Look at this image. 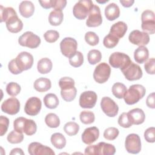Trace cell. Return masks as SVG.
I'll list each match as a JSON object with an SVG mask.
<instances>
[{
	"label": "cell",
	"mask_w": 155,
	"mask_h": 155,
	"mask_svg": "<svg viewBox=\"0 0 155 155\" xmlns=\"http://www.w3.org/2000/svg\"><path fill=\"white\" fill-rule=\"evenodd\" d=\"M130 42L134 44L139 46H144L148 44L150 41L149 35L145 32L140 31L138 30L132 31L128 36Z\"/></svg>",
	"instance_id": "15"
},
{
	"label": "cell",
	"mask_w": 155,
	"mask_h": 155,
	"mask_svg": "<svg viewBox=\"0 0 155 155\" xmlns=\"http://www.w3.org/2000/svg\"><path fill=\"white\" fill-rule=\"evenodd\" d=\"M21 86L16 82H11L6 86V92L11 96H17L21 91Z\"/></svg>",
	"instance_id": "42"
},
{
	"label": "cell",
	"mask_w": 155,
	"mask_h": 155,
	"mask_svg": "<svg viewBox=\"0 0 155 155\" xmlns=\"http://www.w3.org/2000/svg\"><path fill=\"white\" fill-rule=\"evenodd\" d=\"M34 88L39 92H45L50 89L51 86V81L45 78H39L37 79L33 84Z\"/></svg>",
	"instance_id": "27"
},
{
	"label": "cell",
	"mask_w": 155,
	"mask_h": 155,
	"mask_svg": "<svg viewBox=\"0 0 155 155\" xmlns=\"http://www.w3.org/2000/svg\"><path fill=\"white\" fill-rule=\"evenodd\" d=\"M14 59L16 66L21 72L31 68L33 64L32 54L27 51L21 52Z\"/></svg>",
	"instance_id": "10"
},
{
	"label": "cell",
	"mask_w": 155,
	"mask_h": 155,
	"mask_svg": "<svg viewBox=\"0 0 155 155\" xmlns=\"http://www.w3.org/2000/svg\"><path fill=\"white\" fill-rule=\"evenodd\" d=\"M141 27L143 32L153 35L155 32V16L152 10H145L141 15Z\"/></svg>",
	"instance_id": "5"
},
{
	"label": "cell",
	"mask_w": 155,
	"mask_h": 155,
	"mask_svg": "<svg viewBox=\"0 0 155 155\" xmlns=\"http://www.w3.org/2000/svg\"><path fill=\"white\" fill-rule=\"evenodd\" d=\"M45 106L50 109H54L59 105V99L57 96L53 93L47 94L44 97Z\"/></svg>",
	"instance_id": "31"
},
{
	"label": "cell",
	"mask_w": 155,
	"mask_h": 155,
	"mask_svg": "<svg viewBox=\"0 0 155 155\" xmlns=\"http://www.w3.org/2000/svg\"><path fill=\"white\" fill-rule=\"evenodd\" d=\"M42 102L37 97H31L26 102L24 106L25 113L29 116H36L41 111Z\"/></svg>",
	"instance_id": "16"
},
{
	"label": "cell",
	"mask_w": 155,
	"mask_h": 155,
	"mask_svg": "<svg viewBox=\"0 0 155 155\" xmlns=\"http://www.w3.org/2000/svg\"><path fill=\"white\" fill-rule=\"evenodd\" d=\"M149 56V51L146 47L139 46L134 52V58L137 63L143 64L147 61Z\"/></svg>",
	"instance_id": "26"
},
{
	"label": "cell",
	"mask_w": 155,
	"mask_h": 155,
	"mask_svg": "<svg viewBox=\"0 0 155 155\" xmlns=\"http://www.w3.org/2000/svg\"><path fill=\"white\" fill-rule=\"evenodd\" d=\"M99 136V130L96 127H91L86 128L82 134V142L87 145L96 142Z\"/></svg>",
	"instance_id": "20"
},
{
	"label": "cell",
	"mask_w": 155,
	"mask_h": 155,
	"mask_svg": "<svg viewBox=\"0 0 155 155\" xmlns=\"http://www.w3.org/2000/svg\"><path fill=\"white\" fill-rule=\"evenodd\" d=\"M84 62V56L81 51H77L74 55L69 58L70 64L74 67H79Z\"/></svg>",
	"instance_id": "38"
},
{
	"label": "cell",
	"mask_w": 155,
	"mask_h": 155,
	"mask_svg": "<svg viewBox=\"0 0 155 155\" xmlns=\"http://www.w3.org/2000/svg\"><path fill=\"white\" fill-rule=\"evenodd\" d=\"M51 142L57 149L61 150L66 145V139L64 136L60 133H55L51 136Z\"/></svg>",
	"instance_id": "30"
},
{
	"label": "cell",
	"mask_w": 155,
	"mask_h": 155,
	"mask_svg": "<svg viewBox=\"0 0 155 155\" xmlns=\"http://www.w3.org/2000/svg\"><path fill=\"white\" fill-rule=\"evenodd\" d=\"M44 37L47 42L49 43H53L58 39L59 38V33L56 30H49L44 33Z\"/></svg>",
	"instance_id": "45"
},
{
	"label": "cell",
	"mask_w": 155,
	"mask_h": 155,
	"mask_svg": "<svg viewBox=\"0 0 155 155\" xmlns=\"http://www.w3.org/2000/svg\"><path fill=\"white\" fill-rule=\"evenodd\" d=\"M131 61L128 55L121 52H114L109 58V63L115 68H120V70L125 68Z\"/></svg>",
	"instance_id": "6"
},
{
	"label": "cell",
	"mask_w": 155,
	"mask_h": 155,
	"mask_svg": "<svg viewBox=\"0 0 155 155\" xmlns=\"http://www.w3.org/2000/svg\"><path fill=\"white\" fill-rule=\"evenodd\" d=\"M125 147L127 152L130 153H139L141 150V141L139 136L134 133L128 134L125 139Z\"/></svg>",
	"instance_id": "11"
},
{
	"label": "cell",
	"mask_w": 155,
	"mask_h": 155,
	"mask_svg": "<svg viewBox=\"0 0 155 155\" xmlns=\"http://www.w3.org/2000/svg\"><path fill=\"white\" fill-rule=\"evenodd\" d=\"M1 10V22H6L10 18L13 16L16 15V11L12 7H5L4 8L2 5H0Z\"/></svg>",
	"instance_id": "33"
},
{
	"label": "cell",
	"mask_w": 155,
	"mask_h": 155,
	"mask_svg": "<svg viewBox=\"0 0 155 155\" xmlns=\"http://www.w3.org/2000/svg\"><path fill=\"white\" fill-rule=\"evenodd\" d=\"M119 131L115 127H109L105 130L104 132V137L108 140H114L119 135Z\"/></svg>",
	"instance_id": "43"
},
{
	"label": "cell",
	"mask_w": 155,
	"mask_h": 155,
	"mask_svg": "<svg viewBox=\"0 0 155 155\" xmlns=\"http://www.w3.org/2000/svg\"><path fill=\"white\" fill-rule=\"evenodd\" d=\"M94 4L91 0H80L75 4L73 8L74 16L78 19L83 20L88 16Z\"/></svg>",
	"instance_id": "4"
},
{
	"label": "cell",
	"mask_w": 155,
	"mask_h": 155,
	"mask_svg": "<svg viewBox=\"0 0 155 155\" xmlns=\"http://www.w3.org/2000/svg\"><path fill=\"white\" fill-rule=\"evenodd\" d=\"M28 152L30 155H44L50 154L54 155L55 153L53 150L47 146L43 145L41 143L34 142L30 143L28 147Z\"/></svg>",
	"instance_id": "19"
},
{
	"label": "cell",
	"mask_w": 155,
	"mask_h": 155,
	"mask_svg": "<svg viewBox=\"0 0 155 155\" xmlns=\"http://www.w3.org/2000/svg\"><path fill=\"white\" fill-rule=\"evenodd\" d=\"M9 125V119L4 116H0V130H1V136H4L8 128Z\"/></svg>",
	"instance_id": "50"
},
{
	"label": "cell",
	"mask_w": 155,
	"mask_h": 155,
	"mask_svg": "<svg viewBox=\"0 0 155 155\" xmlns=\"http://www.w3.org/2000/svg\"><path fill=\"white\" fill-rule=\"evenodd\" d=\"M18 42L21 46L30 48H36L40 45L41 39L32 31H28L19 36Z\"/></svg>",
	"instance_id": "8"
},
{
	"label": "cell",
	"mask_w": 155,
	"mask_h": 155,
	"mask_svg": "<svg viewBox=\"0 0 155 155\" xmlns=\"http://www.w3.org/2000/svg\"><path fill=\"white\" fill-rule=\"evenodd\" d=\"M77 41L73 38H65L60 43V49L62 54L68 58L74 55L77 51Z\"/></svg>",
	"instance_id": "9"
},
{
	"label": "cell",
	"mask_w": 155,
	"mask_h": 155,
	"mask_svg": "<svg viewBox=\"0 0 155 155\" xmlns=\"http://www.w3.org/2000/svg\"><path fill=\"white\" fill-rule=\"evenodd\" d=\"M87 58L90 64L94 65L101 61L102 58V54L98 50H91L88 53Z\"/></svg>",
	"instance_id": "36"
},
{
	"label": "cell",
	"mask_w": 155,
	"mask_h": 155,
	"mask_svg": "<svg viewBox=\"0 0 155 155\" xmlns=\"http://www.w3.org/2000/svg\"><path fill=\"white\" fill-rule=\"evenodd\" d=\"M85 40L88 44L91 46L96 45L99 42V36L93 31H88L85 33Z\"/></svg>",
	"instance_id": "44"
},
{
	"label": "cell",
	"mask_w": 155,
	"mask_h": 155,
	"mask_svg": "<svg viewBox=\"0 0 155 155\" xmlns=\"http://www.w3.org/2000/svg\"><path fill=\"white\" fill-rule=\"evenodd\" d=\"M127 114L132 125H140L144 122L145 119V115L143 111L139 108L130 110Z\"/></svg>",
	"instance_id": "22"
},
{
	"label": "cell",
	"mask_w": 155,
	"mask_h": 155,
	"mask_svg": "<svg viewBox=\"0 0 155 155\" xmlns=\"http://www.w3.org/2000/svg\"><path fill=\"white\" fill-rule=\"evenodd\" d=\"M53 67V64L51 61L47 58H44L41 59L37 64V69L39 73L41 74H47L49 73Z\"/></svg>",
	"instance_id": "28"
},
{
	"label": "cell",
	"mask_w": 155,
	"mask_h": 155,
	"mask_svg": "<svg viewBox=\"0 0 155 155\" xmlns=\"http://www.w3.org/2000/svg\"><path fill=\"white\" fill-rule=\"evenodd\" d=\"M155 128L153 127L147 128L144 132L145 140L150 143H154L155 141Z\"/></svg>",
	"instance_id": "48"
},
{
	"label": "cell",
	"mask_w": 155,
	"mask_h": 155,
	"mask_svg": "<svg viewBox=\"0 0 155 155\" xmlns=\"http://www.w3.org/2000/svg\"><path fill=\"white\" fill-rule=\"evenodd\" d=\"M63 18L64 15L62 10H53L49 14L48 21L51 25L58 26L62 23Z\"/></svg>",
	"instance_id": "29"
},
{
	"label": "cell",
	"mask_w": 155,
	"mask_h": 155,
	"mask_svg": "<svg viewBox=\"0 0 155 155\" xmlns=\"http://www.w3.org/2000/svg\"><path fill=\"white\" fill-rule=\"evenodd\" d=\"M134 1L133 0H120V3L125 7H130L133 5Z\"/></svg>",
	"instance_id": "55"
},
{
	"label": "cell",
	"mask_w": 155,
	"mask_h": 155,
	"mask_svg": "<svg viewBox=\"0 0 155 155\" xmlns=\"http://www.w3.org/2000/svg\"><path fill=\"white\" fill-rule=\"evenodd\" d=\"M102 22V17L100 8L97 5L94 4L86 21V25L88 27H96L99 26Z\"/></svg>",
	"instance_id": "18"
},
{
	"label": "cell",
	"mask_w": 155,
	"mask_h": 155,
	"mask_svg": "<svg viewBox=\"0 0 155 155\" xmlns=\"http://www.w3.org/2000/svg\"><path fill=\"white\" fill-rule=\"evenodd\" d=\"M41 5L45 9L50 8L53 7V0H48V1H39Z\"/></svg>",
	"instance_id": "54"
},
{
	"label": "cell",
	"mask_w": 155,
	"mask_h": 155,
	"mask_svg": "<svg viewBox=\"0 0 155 155\" xmlns=\"http://www.w3.org/2000/svg\"><path fill=\"white\" fill-rule=\"evenodd\" d=\"M8 68L9 71L13 74H18L19 73H21L22 72L18 69V67L16 65V63L15 62V59L11 60L8 64Z\"/></svg>",
	"instance_id": "52"
},
{
	"label": "cell",
	"mask_w": 155,
	"mask_h": 155,
	"mask_svg": "<svg viewBox=\"0 0 155 155\" xmlns=\"http://www.w3.org/2000/svg\"><path fill=\"white\" fill-rule=\"evenodd\" d=\"M5 24L7 30L13 33L21 31L23 28V23L17 15L10 18L5 22Z\"/></svg>",
	"instance_id": "21"
},
{
	"label": "cell",
	"mask_w": 155,
	"mask_h": 155,
	"mask_svg": "<svg viewBox=\"0 0 155 155\" xmlns=\"http://www.w3.org/2000/svg\"><path fill=\"white\" fill-rule=\"evenodd\" d=\"M36 130L37 125L35 122L32 119H26L24 127V133L28 136H31L36 132Z\"/></svg>",
	"instance_id": "35"
},
{
	"label": "cell",
	"mask_w": 155,
	"mask_h": 155,
	"mask_svg": "<svg viewBox=\"0 0 155 155\" xmlns=\"http://www.w3.org/2000/svg\"><path fill=\"white\" fill-rule=\"evenodd\" d=\"M110 74L111 68L109 65L105 62H102L96 67L93 73V78L96 82L103 84L108 81Z\"/></svg>",
	"instance_id": "7"
},
{
	"label": "cell",
	"mask_w": 155,
	"mask_h": 155,
	"mask_svg": "<svg viewBox=\"0 0 155 155\" xmlns=\"http://www.w3.org/2000/svg\"><path fill=\"white\" fill-rule=\"evenodd\" d=\"M7 140L10 143H19L22 142L24 139V135L21 133H19L16 130H13L7 136Z\"/></svg>",
	"instance_id": "40"
},
{
	"label": "cell",
	"mask_w": 155,
	"mask_h": 155,
	"mask_svg": "<svg viewBox=\"0 0 155 155\" xmlns=\"http://www.w3.org/2000/svg\"><path fill=\"white\" fill-rule=\"evenodd\" d=\"M64 130L68 136H74L79 130V126L74 122H68L64 125Z\"/></svg>",
	"instance_id": "37"
},
{
	"label": "cell",
	"mask_w": 155,
	"mask_h": 155,
	"mask_svg": "<svg viewBox=\"0 0 155 155\" xmlns=\"http://www.w3.org/2000/svg\"><path fill=\"white\" fill-rule=\"evenodd\" d=\"M45 122L47 125L50 128H57L60 125L59 117L53 113H48L46 115L45 117Z\"/></svg>",
	"instance_id": "34"
},
{
	"label": "cell",
	"mask_w": 155,
	"mask_h": 155,
	"mask_svg": "<svg viewBox=\"0 0 155 155\" xmlns=\"http://www.w3.org/2000/svg\"><path fill=\"white\" fill-rule=\"evenodd\" d=\"M119 125L123 128H130L132 126V124L130 122L127 113H122L118 118Z\"/></svg>",
	"instance_id": "46"
},
{
	"label": "cell",
	"mask_w": 155,
	"mask_h": 155,
	"mask_svg": "<svg viewBox=\"0 0 155 155\" xmlns=\"http://www.w3.org/2000/svg\"><path fill=\"white\" fill-rule=\"evenodd\" d=\"M120 15V10L118 5L114 3L107 5L105 8V16L108 21H114Z\"/></svg>",
	"instance_id": "25"
},
{
	"label": "cell",
	"mask_w": 155,
	"mask_h": 155,
	"mask_svg": "<svg viewBox=\"0 0 155 155\" xmlns=\"http://www.w3.org/2000/svg\"><path fill=\"white\" fill-rule=\"evenodd\" d=\"M127 31V25L123 21H119L114 24L110 28V33L111 35L120 39L122 38Z\"/></svg>",
	"instance_id": "24"
},
{
	"label": "cell",
	"mask_w": 155,
	"mask_h": 155,
	"mask_svg": "<svg viewBox=\"0 0 155 155\" xmlns=\"http://www.w3.org/2000/svg\"><path fill=\"white\" fill-rule=\"evenodd\" d=\"M127 90L126 86L120 82H116L112 87L113 94L118 99L123 98Z\"/></svg>",
	"instance_id": "32"
},
{
	"label": "cell",
	"mask_w": 155,
	"mask_h": 155,
	"mask_svg": "<svg viewBox=\"0 0 155 155\" xmlns=\"http://www.w3.org/2000/svg\"><path fill=\"white\" fill-rule=\"evenodd\" d=\"M154 93L153 92L151 94H150L146 100V104L147 105L151 108L154 109L155 108V105H154Z\"/></svg>",
	"instance_id": "53"
},
{
	"label": "cell",
	"mask_w": 155,
	"mask_h": 155,
	"mask_svg": "<svg viewBox=\"0 0 155 155\" xmlns=\"http://www.w3.org/2000/svg\"><path fill=\"white\" fill-rule=\"evenodd\" d=\"M97 99V96L94 91H84L79 97V105L83 108H92L95 106Z\"/></svg>",
	"instance_id": "14"
},
{
	"label": "cell",
	"mask_w": 155,
	"mask_h": 155,
	"mask_svg": "<svg viewBox=\"0 0 155 155\" xmlns=\"http://www.w3.org/2000/svg\"><path fill=\"white\" fill-rule=\"evenodd\" d=\"M146 93L145 88L140 84H134L125 92L124 99L128 105H133L141 99Z\"/></svg>",
	"instance_id": "2"
},
{
	"label": "cell",
	"mask_w": 155,
	"mask_h": 155,
	"mask_svg": "<svg viewBox=\"0 0 155 155\" xmlns=\"http://www.w3.org/2000/svg\"><path fill=\"white\" fill-rule=\"evenodd\" d=\"M144 68L148 74H154V73H155V59L154 58L149 59L145 63Z\"/></svg>",
	"instance_id": "49"
},
{
	"label": "cell",
	"mask_w": 155,
	"mask_h": 155,
	"mask_svg": "<svg viewBox=\"0 0 155 155\" xmlns=\"http://www.w3.org/2000/svg\"><path fill=\"white\" fill-rule=\"evenodd\" d=\"M101 107L103 112L108 117H114L118 113V105L109 97L105 96L102 98Z\"/></svg>",
	"instance_id": "13"
},
{
	"label": "cell",
	"mask_w": 155,
	"mask_h": 155,
	"mask_svg": "<svg viewBox=\"0 0 155 155\" xmlns=\"http://www.w3.org/2000/svg\"><path fill=\"white\" fill-rule=\"evenodd\" d=\"M116 152V148L113 145L104 142H99L97 145H89L85 149V154L95 155H113Z\"/></svg>",
	"instance_id": "3"
},
{
	"label": "cell",
	"mask_w": 155,
	"mask_h": 155,
	"mask_svg": "<svg viewBox=\"0 0 155 155\" xmlns=\"http://www.w3.org/2000/svg\"><path fill=\"white\" fill-rule=\"evenodd\" d=\"M20 110V102L19 100L15 97H10L4 101L1 104V110L8 114L15 115Z\"/></svg>",
	"instance_id": "17"
},
{
	"label": "cell",
	"mask_w": 155,
	"mask_h": 155,
	"mask_svg": "<svg viewBox=\"0 0 155 155\" xmlns=\"http://www.w3.org/2000/svg\"><path fill=\"white\" fill-rule=\"evenodd\" d=\"M59 85L61 89V95L66 102L73 101L77 94V90L74 87V81L70 77H63L59 81Z\"/></svg>",
	"instance_id": "1"
},
{
	"label": "cell",
	"mask_w": 155,
	"mask_h": 155,
	"mask_svg": "<svg viewBox=\"0 0 155 155\" xmlns=\"http://www.w3.org/2000/svg\"><path fill=\"white\" fill-rule=\"evenodd\" d=\"M10 154H24L22 150L19 148H13L10 153Z\"/></svg>",
	"instance_id": "56"
},
{
	"label": "cell",
	"mask_w": 155,
	"mask_h": 155,
	"mask_svg": "<svg viewBox=\"0 0 155 155\" xmlns=\"http://www.w3.org/2000/svg\"><path fill=\"white\" fill-rule=\"evenodd\" d=\"M26 120L25 117H19L16 118L13 122V128L14 130L19 133H24V127L25 121Z\"/></svg>",
	"instance_id": "47"
},
{
	"label": "cell",
	"mask_w": 155,
	"mask_h": 155,
	"mask_svg": "<svg viewBox=\"0 0 155 155\" xmlns=\"http://www.w3.org/2000/svg\"><path fill=\"white\" fill-rule=\"evenodd\" d=\"M80 120L84 124H91L94 122L95 119L94 114L90 111H82L79 115Z\"/></svg>",
	"instance_id": "39"
},
{
	"label": "cell",
	"mask_w": 155,
	"mask_h": 155,
	"mask_svg": "<svg viewBox=\"0 0 155 155\" xmlns=\"http://www.w3.org/2000/svg\"><path fill=\"white\" fill-rule=\"evenodd\" d=\"M19 12L21 15L24 18L31 17L35 12V5L31 1H22L19 5Z\"/></svg>",
	"instance_id": "23"
},
{
	"label": "cell",
	"mask_w": 155,
	"mask_h": 155,
	"mask_svg": "<svg viewBox=\"0 0 155 155\" xmlns=\"http://www.w3.org/2000/svg\"><path fill=\"white\" fill-rule=\"evenodd\" d=\"M67 5L65 0H53V8L54 10H62Z\"/></svg>",
	"instance_id": "51"
},
{
	"label": "cell",
	"mask_w": 155,
	"mask_h": 155,
	"mask_svg": "<svg viewBox=\"0 0 155 155\" xmlns=\"http://www.w3.org/2000/svg\"><path fill=\"white\" fill-rule=\"evenodd\" d=\"M119 41V39L111 35L110 33H108L104 38L103 44L107 48H113L117 45Z\"/></svg>",
	"instance_id": "41"
},
{
	"label": "cell",
	"mask_w": 155,
	"mask_h": 155,
	"mask_svg": "<svg viewBox=\"0 0 155 155\" xmlns=\"http://www.w3.org/2000/svg\"><path fill=\"white\" fill-rule=\"evenodd\" d=\"M125 78L130 81L140 79L142 76V70L140 66L131 62L125 68L121 70Z\"/></svg>",
	"instance_id": "12"
}]
</instances>
